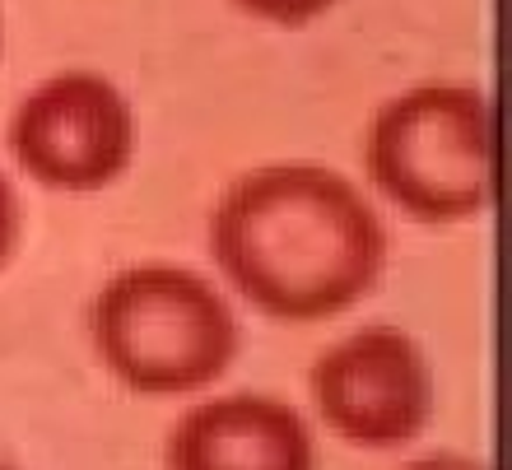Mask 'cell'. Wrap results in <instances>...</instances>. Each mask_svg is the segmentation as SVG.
<instances>
[{
    "mask_svg": "<svg viewBox=\"0 0 512 470\" xmlns=\"http://www.w3.org/2000/svg\"><path fill=\"white\" fill-rule=\"evenodd\" d=\"M89 345L131 396H201L243 350V322L210 275L173 261L112 270L89 303Z\"/></svg>",
    "mask_w": 512,
    "mask_h": 470,
    "instance_id": "7a4b0ae2",
    "label": "cell"
},
{
    "mask_svg": "<svg viewBox=\"0 0 512 470\" xmlns=\"http://www.w3.org/2000/svg\"><path fill=\"white\" fill-rule=\"evenodd\" d=\"M168 470H317L308 415L270 391H215L163 438Z\"/></svg>",
    "mask_w": 512,
    "mask_h": 470,
    "instance_id": "8992f818",
    "label": "cell"
},
{
    "mask_svg": "<svg viewBox=\"0 0 512 470\" xmlns=\"http://www.w3.org/2000/svg\"><path fill=\"white\" fill-rule=\"evenodd\" d=\"M19 242H24V201H19L14 177L0 168V275L14 266Z\"/></svg>",
    "mask_w": 512,
    "mask_h": 470,
    "instance_id": "ba28073f",
    "label": "cell"
},
{
    "mask_svg": "<svg viewBox=\"0 0 512 470\" xmlns=\"http://www.w3.org/2000/svg\"><path fill=\"white\" fill-rule=\"evenodd\" d=\"M401 470H494L485 457L475 452H457V447H438V452H419L410 457Z\"/></svg>",
    "mask_w": 512,
    "mask_h": 470,
    "instance_id": "9c48e42d",
    "label": "cell"
},
{
    "mask_svg": "<svg viewBox=\"0 0 512 470\" xmlns=\"http://www.w3.org/2000/svg\"><path fill=\"white\" fill-rule=\"evenodd\" d=\"M229 5H238V10L261 19V24L303 28V24H317L326 10H336L340 0H229Z\"/></svg>",
    "mask_w": 512,
    "mask_h": 470,
    "instance_id": "52a82bcc",
    "label": "cell"
},
{
    "mask_svg": "<svg viewBox=\"0 0 512 470\" xmlns=\"http://www.w3.org/2000/svg\"><path fill=\"white\" fill-rule=\"evenodd\" d=\"M308 396L317 424L345 447L401 452L433 424L438 377L410 331L373 322L312 359Z\"/></svg>",
    "mask_w": 512,
    "mask_h": 470,
    "instance_id": "5b68a950",
    "label": "cell"
},
{
    "mask_svg": "<svg viewBox=\"0 0 512 470\" xmlns=\"http://www.w3.org/2000/svg\"><path fill=\"white\" fill-rule=\"evenodd\" d=\"M140 126L126 89L103 70H56L38 80L5 121L14 168L61 196L117 187L135 163Z\"/></svg>",
    "mask_w": 512,
    "mask_h": 470,
    "instance_id": "277c9868",
    "label": "cell"
},
{
    "mask_svg": "<svg viewBox=\"0 0 512 470\" xmlns=\"http://www.w3.org/2000/svg\"><path fill=\"white\" fill-rule=\"evenodd\" d=\"M364 177L415 224H471L494 210V108L471 80H424L382 98L359 140Z\"/></svg>",
    "mask_w": 512,
    "mask_h": 470,
    "instance_id": "3957f363",
    "label": "cell"
},
{
    "mask_svg": "<svg viewBox=\"0 0 512 470\" xmlns=\"http://www.w3.org/2000/svg\"><path fill=\"white\" fill-rule=\"evenodd\" d=\"M391 233L345 173L275 159L238 173L210 210L219 280L270 322H331L387 275Z\"/></svg>",
    "mask_w": 512,
    "mask_h": 470,
    "instance_id": "6da1fadb",
    "label": "cell"
},
{
    "mask_svg": "<svg viewBox=\"0 0 512 470\" xmlns=\"http://www.w3.org/2000/svg\"><path fill=\"white\" fill-rule=\"evenodd\" d=\"M0 470H24V466H10V461H0Z\"/></svg>",
    "mask_w": 512,
    "mask_h": 470,
    "instance_id": "30bf717a",
    "label": "cell"
}]
</instances>
